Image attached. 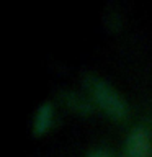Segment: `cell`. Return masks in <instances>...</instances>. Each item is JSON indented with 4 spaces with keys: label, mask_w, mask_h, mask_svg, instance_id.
Returning <instances> with one entry per match:
<instances>
[{
    "label": "cell",
    "mask_w": 152,
    "mask_h": 157,
    "mask_svg": "<svg viewBox=\"0 0 152 157\" xmlns=\"http://www.w3.org/2000/svg\"><path fill=\"white\" fill-rule=\"evenodd\" d=\"M87 83L90 87V90L95 97V100L100 103V106H103L105 110L115 118H123L126 115V101L124 98L120 95V92L116 90L111 83H108L106 80H101L98 77L88 75Z\"/></svg>",
    "instance_id": "cell-1"
},
{
    "label": "cell",
    "mask_w": 152,
    "mask_h": 157,
    "mask_svg": "<svg viewBox=\"0 0 152 157\" xmlns=\"http://www.w3.org/2000/svg\"><path fill=\"white\" fill-rule=\"evenodd\" d=\"M150 152V136L149 131L142 126L134 128L126 137L124 157H147Z\"/></svg>",
    "instance_id": "cell-2"
},
{
    "label": "cell",
    "mask_w": 152,
    "mask_h": 157,
    "mask_svg": "<svg viewBox=\"0 0 152 157\" xmlns=\"http://www.w3.org/2000/svg\"><path fill=\"white\" fill-rule=\"evenodd\" d=\"M52 123V105L49 101H44L39 105V108L36 110V115H34V132L36 134H41L51 126Z\"/></svg>",
    "instance_id": "cell-3"
},
{
    "label": "cell",
    "mask_w": 152,
    "mask_h": 157,
    "mask_svg": "<svg viewBox=\"0 0 152 157\" xmlns=\"http://www.w3.org/2000/svg\"><path fill=\"white\" fill-rule=\"evenodd\" d=\"M85 157H113L110 152H106V151H103V149H97V151H92V152H88V154Z\"/></svg>",
    "instance_id": "cell-4"
}]
</instances>
